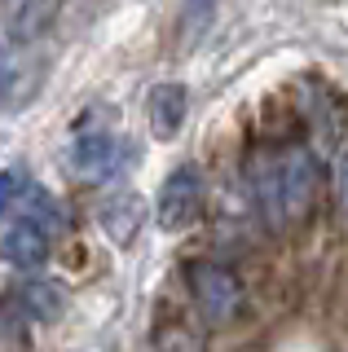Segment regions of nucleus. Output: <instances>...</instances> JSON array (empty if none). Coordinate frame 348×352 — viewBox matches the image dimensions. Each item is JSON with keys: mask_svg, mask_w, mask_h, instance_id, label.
<instances>
[{"mask_svg": "<svg viewBox=\"0 0 348 352\" xmlns=\"http://www.w3.org/2000/svg\"><path fill=\"white\" fill-rule=\"evenodd\" d=\"M190 300L208 326H230L243 308V278L221 260H190L186 264Z\"/></svg>", "mask_w": 348, "mask_h": 352, "instance_id": "f03ea898", "label": "nucleus"}, {"mask_svg": "<svg viewBox=\"0 0 348 352\" xmlns=\"http://www.w3.org/2000/svg\"><path fill=\"white\" fill-rule=\"evenodd\" d=\"M340 198H344V207H348V154H344V163H340Z\"/></svg>", "mask_w": 348, "mask_h": 352, "instance_id": "ddd939ff", "label": "nucleus"}, {"mask_svg": "<svg viewBox=\"0 0 348 352\" xmlns=\"http://www.w3.org/2000/svg\"><path fill=\"white\" fill-rule=\"evenodd\" d=\"M199 216H203V172L194 168V163H181L177 172H168V181H163V190H159L155 220L168 234H181V229H190Z\"/></svg>", "mask_w": 348, "mask_h": 352, "instance_id": "7ed1b4c3", "label": "nucleus"}, {"mask_svg": "<svg viewBox=\"0 0 348 352\" xmlns=\"http://www.w3.org/2000/svg\"><path fill=\"white\" fill-rule=\"evenodd\" d=\"M27 194V172L23 168H0V207L18 203Z\"/></svg>", "mask_w": 348, "mask_h": 352, "instance_id": "f8f14e48", "label": "nucleus"}, {"mask_svg": "<svg viewBox=\"0 0 348 352\" xmlns=\"http://www.w3.org/2000/svg\"><path fill=\"white\" fill-rule=\"evenodd\" d=\"M97 229L106 234L111 247H133L141 225H146V198L133 194V190H115L111 198L97 203Z\"/></svg>", "mask_w": 348, "mask_h": 352, "instance_id": "39448f33", "label": "nucleus"}, {"mask_svg": "<svg viewBox=\"0 0 348 352\" xmlns=\"http://www.w3.org/2000/svg\"><path fill=\"white\" fill-rule=\"evenodd\" d=\"M0 260L14 269H40L49 260V229L36 220H14L0 234Z\"/></svg>", "mask_w": 348, "mask_h": 352, "instance_id": "6e6552de", "label": "nucleus"}, {"mask_svg": "<svg viewBox=\"0 0 348 352\" xmlns=\"http://www.w3.org/2000/svg\"><path fill=\"white\" fill-rule=\"evenodd\" d=\"M252 194L260 203V216L269 220V229H296L318 203V185H322V163L313 150L304 146H274L260 150L252 159Z\"/></svg>", "mask_w": 348, "mask_h": 352, "instance_id": "f257e3e1", "label": "nucleus"}, {"mask_svg": "<svg viewBox=\"0 0 348 352\" xmlns=\"http://www.w3.org/2000/svg\"><path fill=\"white\" fill-rule=\"evenodd\" d=\"M58 14V0H0V18L14 40H36Z\"/></svg>", "mask_w": 348, "mask_h": 352, "instance_id": "1a4fd4ad", "label": "nucleus"}, {"mask_svg": "<svg viewBox=\"0 0 348 352\" xmlns=\"http://www.w3.org/2000/svg\"><path fill=\"white\" fill-rule=\"evenodd\" d=\"M36 58H31L27 40H0V110L5 106H18L31 97V88H36Z\"/></svg>", "mask_w": 348, "mask_h": 352, "instance_id": "423d86ee", "label": "nucleus"}, {"mask_svg": "<svg viewBox=\"0 0 348 352\" xmlns=\"http://www.w3.org/2000/svg\"><path fill=\"white\" fill-rule=\"evenodd\" d=\"M18 308H23L31 322L53 326L62 317V308H67L62 282H53V278H31V282H23V286H18Z\"/></svg>", "mask_w": 348, "mask_h": 352, "instance_id": "9d476101", "label": "nucleus"}, {"mask_svg": "<svg viewBox=\"0 0 348 352\" xmlns=\"http://www.w3.org/2000/svg\"><path fill=\"white\" fill-rule=\"evenodd\" d=\"M186 115H190V93L186 84H155L146 97V119H150V132L159 141H172L181 128H186Z\"/></svg>", "mask_w": 348, "mask_h": 352, "instance_id": "0eeeda50", "label": "nucleus"}, {"mask_svg": "<svg viewBox=\"0 0 348 352\" xmlns=\"http://www.w3.org/2000/svg\"><path fill=\"white\" fill-rule=\"evenodd\" d=\"M67 168L84 181H115L128 168V141L111 132H80L67 150Z\"/></svg>", "mask_w": 348, "mask_h": 352, "instance_id": "20e7f679", "label": "nucleus"}, {"mask_svg": "<svg viewBox=\"0 0 348 352\" xmlns=\"http://www.w3.org/2000/svg\"><path fill=\"white\" fill-rule=\"evenodd\" d=\"M216 18V0H181V27L186 31H203Z\"/></svg>", "mask_w": 348, "mask_h": 352, "instance_id": "9b49d317", "label": "nucleus"}]
</instances>
